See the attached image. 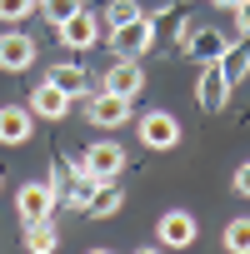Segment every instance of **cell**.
<instances>
[{"instance_id":"1","label":"cell","mask_w":250,"mask_h":254,"mask_svg":"<svg viewBox=\"0 0 250 254\" xmlns=\"http://www.w3.org/2000/svg\"><path fill=\"white\" fill-rule=\"evenodd\" d=\"M150 45H155V20H150V15H140V20H130V25H115V30H110L115 60H140V55H150Z\"/></svg>"},{"instance_id":"2","label":"cell","mask_w":250,"mask_h":254,"mask_svg":"<svg viewBox=\"0 0 250 254\" xmlns=\"http://www.w3.org/2000/svg\"><path fill=\"white\" fill-rule=\"evenodd\" d=\"M55 204H60V194H55V185H50V180H25V185H20V194H15V209H20V219H25V224L50 219V214H55Z\"/></svg>"},{"instance_id":"3","label":"cell","mask_w":250,"mask_h":254,"mask_svg":"<svg viewBox=\"0 0 250 254\" xmlns=\"http://www.w3.org/2000/svg\"><path fill=\"white\" fill-rule=\"evenodd\" d=\"M50 185H55V194H60V199H65V204H75V209H85V204H90V194H95V185H100V180H95V175H90V170H85V165H70V170H65V165H60V170H55V180H50Z\"/></svg>"},{"instance_id":"4","label":"cell","mask_w":250,"mask_h":254,"mask_svg":"<svg viewBox=\"0 0 250 254\" xmlns=\"http://www.w3.org/2000/svg\"><path fill=\"white\" fill-rule=\"evenodd\" d=\"M100 30H105V25H100V15H90V10H75L70 20L55 25V35H60L65 50H90V45L100 40Z\"/></svg>"},{"instance_id":"5","label":"cell","mask_w":250,"mask_h":254,"mask_svg":"<svg viewBox=\"0 0 250 254\" xmlns=\"http://www.w3.org/2000/svg\"><path fill=\"white\" fill-rule=\"evenodd\" d=\"M140 140H145V150H175L180 145V120L170 110H150L140 120Z\"/></svg>"},{"instance_id":"6","label":"cell","mask_w":250,"mask_h":254,"mask_svg":"<svg viewBox=\"0 0 250 254\" xmlns=\"http://www.w3.org/2000/svg\"><path fill=\"white\" fill-rule=\"evenodd\" d=\"M100 90H110V95H120V100H135V95L145 90V70H140V60H110Z\"/></svg>"},{"instance_id":"7","label":"cell","mask_w":250,"mask_h":254,"mask_svg":"<svg viewBox=\"0 0 250 254\" xmlns=\"http://www.w3.org/2000/svg\"><path fill=\"white\" fill-rule=\"evenodd\" d=\"M195 234H200V224H195L190 209H165V214H160V244H165V249H190Z\"/></svg>"},{"instance_id":"8","label":"cell","mask_w":250,"mask_h":254,"mask_svg":"<svg viewBox=\"0 0 250 254\" xmlns=\"http://www.w3.org/2000/svg\"><path fill=\"white\" fill-rule=\"evenodd\" d=\"M85 100H90V105H85V115H90V125H100V130H115V125L130 120V100H120V95H110V90L85 95Z\"/></svg>"},{"instance_id":"9","label":"cell","mask_w":250,"mask_h":254,"mask_svg":"<svg viewBox=\"0 0 250 254\" xmlns=\"http://www.w3.org/2000/svg\"><path fill=\"white\" fill-rule=\"evenodd\" d=\"M95 180H115L120 170H125V150L115 145V140H95L90 150H85V160H80Z\"/></svg>"},{"instance_id":"10","label":"cell","mask_w":250,"mask_h":254,"mask_svg":"<svg viewBox=\"0 0 250 254\" xmlns=\"http://www.w3.org/2000/svg\"><path fill=\"white\" fill-rule=\"evenodd\" d=\"M35 65V40L30 35H20V30H5L0 35V70H30Z\"/></svg>"},{"instance_id":"11","label":"cell","mask_w":250,"mask_h":254,"mask_svg":"<svg viewBox=\"0 0 250 254\" xmlns=\"http://www.w3.org/2000/svg\"><path fill=\"white\" fill-rule=\"evenodd\" d=\"M180 50H185L190 60H200V65H215V60L230 50V40H225L220 30H190V40H185Z\"/></svg>"},{"instance_id":"12","label":"cell","mask_w":250,"mask_h":254,"mask_svg":"<svg viewBox=\"0 0 250 254\" xmlns=\"http://www.w3.org/2000/svg\"><path fill=\"white\" fill-rule=\"evenodd\" d=\"M195 100H200V110H220V105L230 100V80L220 75V65H205V70H200V85H195Z\"/></svg>"},{"instance_id":"13","label":"cell","mask_w":250,"mask_h":254,"mask_svg":"<svg viewBox=\"0 0 250 254\" xmlns=\"http://www.w3.org/2000/svg\"><path fill=\"white\" fill-rule=\"evenodd\" d=\"M30 115H35V120H65V115H70V95L45 80V85L30 95Z\"/></svg>"},{"instance_id":"14","label":"cell","mask_w":250,"mask_h":254,"mask_svg":"<svg viewBox=\"0 0 250 254\" xmlns=\"http://www.w3.org/2000/svg\"><path fill=\"white\" fill-rule=\"evenodd\" d=\"M30 110L25 105H5V110H0V145H25L30 140Z\"/></svg>"},{"instance_id":"15","label":"cell","mask_w":250,"mask_h":254,"mask_svg":"<svg viewBox=\"0 0 250 254\" xmlns=\"http://www.w3.org/2000/svg\"><path fill=\"white\" fill-rule=\"evenodd\" d=\"M50 85L65 90L70 100H85V95H90V75H85V65H75V60L55 65V70H50Z\"/></svg>"},{"instance_id":"16","label":"cell","mask_w":250,"mask_h":254,"mask_svg":"<svg viewBox=\"0 0 250 254\" xmlns=\"http://www.w3.org/2000/svg\"><path fill=\"white\" fill-rule=\"evenodd\" d=\"M120 204H125L120 185H115V180H100V185H95V194H90V204H85V214H95V219H110Z\"/></svg>"},{"instance_id":"17","label":"cell","mask_w":250,"mask_h":254,"mask_svg":"<svg viewBox=\"0 0 250 254\" xmlns=\"http://www.w3.org/2000/svg\"><path fill=\"white\" fill-rule=\"evenodd\" d=\"M215 65H220V75H225V80H230V90H235V85L250 75V40H245V45H230Z\"/></svg>"},{"instance_id":"18","label":"cell","mask_w":250,"mask_h":254,"mask_svg":"<svg viewBox=\"0 0 250 254\" xmlns=\"http://www.w3.org/2000/svg\"><path fill=\"white\" fill-rule=\"evenodd\" d=\"M55 244H60V234H55V224H50V219L25 224V249H30V254H55Z\"/></svg>"},{"instance_id":"19","label":"cell","mask_w":250,"mask_h":254,"mask_svg":"<svg viewBox=\"0 0 250 254\" xmlns=\"http://www.w3.org/2000/svg\"><path fill=\"white\" fill-rule=\"evenodd\" d=\"M140 15H145V10L135 5V0H110V5L100 10V25L115 30V25H130V20H140Z\"/></svg>"},{"instance_id":"20","label":"cell","mask_w":250,"mask_h":254,"mask_svg":"<svg viewBox=\"0 0 250 254\" xmlns=\"http://www.w3.org/2000/svg\"><path fill=\"white\" fill-rule=\"evenodd\" d=\"M225 249L230 254H250V214H240V219L225 224Z\"/></svg>"},{"instance_id":"21","label":"cell","mask_w":250,"mask_h":254,"mask_svg":"<svg viewBox=\"0 0 250 254\" xmlns=\"http://www.w3.org/2000/svg\"><path fill=\"white\" fill-rule=\"evenodd\" d=\"M75 10H85L80 0H40V15H45L50 25H60V20H70Z\"/></svg>"},{"instance_id":"22","label":"cell","mask_w":250,"mask_h":254,"mask_svg":"<svg viewBox=\"0 0 250 254\" xmlns=\"http://www.w3.org/2000/svg\"><path fill=\"white\" fill-rule=\"evenodd\" d=\"M35 0H0V20H25Z\"/></svg>"},{"instance_id":"23","label":"cell","mask_w":250,"mask_h":254,"mask_svg":"<svg viewBox=\"0 0 250 254\" xmlns=\"http://www.w3.org/2000/svg\"><path fill=\"white\" fill-rule=\"evenodd\" d=\"M235 190H240V194H245V199H250V160H245V165H240V170H235Z\"/></svg>"},{"instance_id":"24","label":"cell","mask_w":250,"mask_h":254,"mask_svg":"<svg viewBox=\"0 0 250 254\" xmlns=\"http://www.w3.org/2000/svg\"><path fill=\"white\" fill-rule=\"evenodd\" d=\"M235 25L250 35V0H240V5H235Z\"/></svg>"},{"instance_id":"25","label":"cell","mask_w":250,"mask_h":254,"mask_svg":"<svg viewBox=\"0 0 250 254\" xmlns=\"http://www.w3.org/2000/svg\"><path fill=\"white\" fill-rule=\"evenodd\" d=\"M215 5H225V10H235V5H240V0H215Z\"/></svg>"},{"instance_id":"26","label":"cell","mask_w":250,"mask_h":254,"mask_svg":"<svg viewBox=\"0 0 250 254\" xmlns=\"http://www.w3.org/2000/svg\"><path fill=\"white\" fill-rule=\"evenodd\" d=\"M140 254H160V249H140Z\"/></svg>"},{"instance_id":"27","label":"cell","mask_w":250,"mask_h":254,"mask_svg":"<svg viewBox=\"0 0 250 254\" xmlns=\"http://www.w3.org/2000/svg\"><path fill=\"white\" fill-rule=\"evenodd\" d=\"M90 254H110V249H90Z\"/></svg>"}]
</instances>
